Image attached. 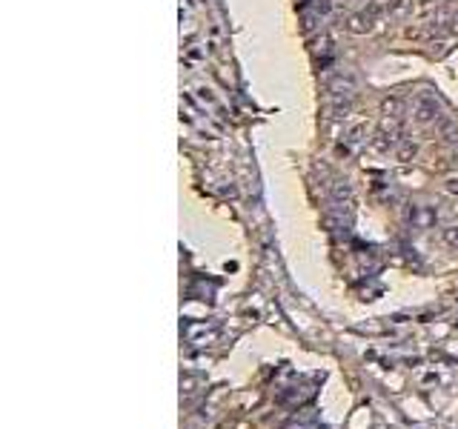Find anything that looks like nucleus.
Listing matches in <instances>:
<instances>
[{
    "mask_svg": "<svg viewBox=\"0 0 458 429\" xmlns=\"http://www.w3.org/2000/svg\"><path fill=\"white\" fill-rule=\"evenodd\" d=\"M416 121H421V124H427V121H436L439 117V103L432 101V98H418V103H416Z\"/></svg>",
    "mask_w": 458,
    "mask_h": 429,
    "instance_id": "f03ea898",
    "label": "nucleus"
},
{
    "mask_svg": "<svg viewBox=\"0 0 458 429\" xmlns=\"http://www.w3.org/2000/svg\"><path fill=\"white\" fill-rule=\"evenodd\" d=\"M450 189H452V192H458V180H450Z\"/></svg>",
    "mask_w": 458,
    "mask_h": 429,
    "instance_id": "7ed1b4c3",
    "label": "nucleus"
},
{
    "mask_svg": "<svg viewBox=\"0 0 458 429\" xmlns=\"http://www.w3.org/2000/svg\"><path fill=\"white\" fill-rule=\"evenodd\" d=\"M329 89H332V101H335V103H341V101H352V94H355V83H352V78H350V75H347V78H344V75H338V78L332 81V86H329Z\"/></svg>",
    "mask_w": 458,
    "mask_h": 429,
    "instance_id": "f257e3e1",
    "label": "nucleus"
}]
</instances>
